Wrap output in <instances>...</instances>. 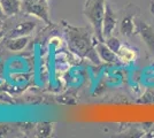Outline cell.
Wrapping results in <instances>:
<instances>
[{
  "label": "cell",
  "instance_id": "obj_1",
  "mask_svg": "<svg viewBox=\"0 0 154 138\" xmlns=\"http://www.w3.org/2000/svg\"><path fill=\"white\" fill-rule=\"evenodd\" d=\"M67 37L68 47L72 53L83 59H89L94 63H100V58L97 53V37L92 36L93 29L88 26H74L67 22H62Z\"/></svg>",
  "mask_w": 154,
  "mask_h": 138
},
{
  "label": "cell",
  "instance_id": "obj_2",
  "mask_svg": "<svg viewBox=\"0 0 154 138\" xmlns=\"http://www.w3.org/2000/svg\"><path fill=\"white\" fill-rule=\"evenodd\" d=\"M106 1L105 0H85L83 7L84 16L90 22L91 28L97 39L105 41L103 33V22L106 11Z\"/></svg>",
  "mask_w": 154,
  "mask_h": 138
},
{
  "label": "cell",
  "instance_id": "obj_3",
  "mask_svg": "<svg viewBox=\"0 0 154 138\" xmlns=\"http://www.w3.org/2000/svg\"><path fill=\"white\" fill-rule=\"evenodd\" d=\"M22 13L36 16L46 24L52 23L47 0H22Z\"/></svg>",
  "mask_w": 154,
  "mask_h": 138
},
{
  "label": "cell",
  "instance_id": "obj_4",
  "mask_svg": "<svg viewBox=\"0 0 154 138\" xmlns=\"http://www.w3.org/2000/svg\"><path fill=\"white\" fill-rule=\"evenodd\" d=\"M136 29L148 51L154 57V28L144 21H138L136 23Z\"/></svg>",
  "mask_w": 154,
  "mask_h": 138
},
{
  "label": "cell",
  "instance_id": "obj_5",
  "mask_svg": "<svg viewBox=\"0 0 154 138\" xmlns=\"http://www.w3.org/2000/svg\"><path fill=\"white\" fill-rule=\"evenodd\" d=\"M117 26V16L116 13L113 11L112 6L109 4H106V11H105V16H103V37H108L113 35L114 30Z\"/></svg>",
  "mask_w": 154,
  "mask_h": 138
},
{
  "label": "cell",
  "instance_id": "obj_6",
  "mask_svg": "<svg viewBox=\"0 0 154 138\" xmlns=\"http://www.w3.org/2000/svg\"><path fill=\"white\" fill-rule=\"evenodd\" d=\"M96 50L97 53L99 55V58L103 62L107 63H117L120 61V58L117 55V53H115L114 51H112L108 46L106 45L105 41H100L97 40L96 43Z\"/></svg>",
  "mask_w": 154,
  "mask_h": 138
},
{
  "label": "cell",
  "instance_id": "obj_7",
  "mask_svg": "<svg viewBox=\"0 0 154 138\" xmlns=\"http://www.w3.org/2000/svg\"><path fill=\"white\" fill-rule=\"evenodd\" d=\"M37 23L33 21H26V22H20L16 26H14L13 29L6 35L7 38H13V37H24L29 36L33 31V29L36 28Z\"/></svg>",
  "mask_w": 154,
  "mask_h": 138
},
{
  "label": "cell",
  "instance_id": "obj_8",
  "mask_svg": "<svg viewBox=\"0 0 154 138\" xmlns=\"http://www.w3.org/2000/svg\"><path fill=\"white\" fill-rule=\"evenodd\" d=\"M5 17H12L22 12V0H0Z\"/></svg>",
  "mask_w": 154,
  "mask_h": 138
},
{
  "label": "cell",
  "instance_id": "obj_9",
  "mask_svg": "<svg viewBox=\"0 0 154 138\" xmlns=\"http://www.w3.org/2000/svg\"><path fill=\"white\" fill-rule=\"evenodd\" d=\"M29 43V36L24 37H13V38H5V46L7 50L12 52H19L26 48V46Z\"/></svg>",
  "mask_w": 154,
  "mask_h": 138
},
{
  "label": "cell",
  "instance_id": "obj_10",
  "mask_svg": "<svg viewBox=\"0 0 154 138\" xmlns=\"http://www.w3.org/2000/svg\"><path fill=\"white\" fill-rule=\"evenodd\" d=\"M136 29L135 20L132 19V16H125L123 17L120 24V31L121 35L124 37H130L134 35V31Z\"/></svg>",
  "mask_w": 154,
  "mask_h": 138
},
{
  "label": "cell",
  "instance_id": "obj_11",
  "mask_svg": "<svg viewBox=\"0 0 154 138\" xmlns=\"http://www.w3.org/2000/svg\"><path fill=\"white\" fill-rule=\"evenodd\" d=\"M119 58L122 62H129V61H135L136 59V52L134 48L129 47L127 45H122V47L120 48V51L117 53Z\"/></svg>",
  "mask_w": 154,
  "mask_h": 138
},
{
  "label": "cell",
  "instance_id": "obj_12",
  "mask_svg": "<svg viewBox=\"0 0 154 138\" xmlns=\"http://www.w3.org/2000/svg\"><path fill=\"white\" fill-rule=\"evenodd\" d=\"M105 43H106V45L108 46L112 51H114L115 53H119L120 48L122 47L121 40L119 39L117 37H115V36H113V35L106 37V38H105Z\"/></svg>",
  "mask_w": 154,
  "mask_h": 138
},
{
  "label": "cell",
  "instance_id": "obj_13",
  "mask_svg": "<svg viewBox=\"0 0 154 138\" xmlns=\"http://www.w3.org/2000/svg\"><path fill=\"white\" fill-rule=\"evenodd\" d=\"M52 130V127L48 123H40L38 125V129H37V132H38L40 136H47Z\"/></svg>",
  "mask_w": 154,
  "mask_h": 138
},
{
  "label": "cell",
  "instance_id": "obj_14",
  "mask_svg": "<svg viewBox=\"0 0 154 138\" xmlns=\"http://www.w3.org/2000/svg\"><path fill=\"white\" fill-rule=\"evenodd\" d=\"M4 17H0V32H2V29H4V26H5V23H4V20H2Z\"/></svg>",
  "mask_w": 154,
  "mask_h": 138
},
{
  "label": "cell",
  "instance_id": "obj_15",
  "mask_svg": "<svg viewBox=\"0 0 154 138\" xmlns=\"http://www.w3.org/2000/svg\"><path fill=\"white\" fill-rule=\"evenodd\" d=\"M4 65H2V62H0V77H2L4 76Z\"/></svg>",
  "mask_w": 154,
  "mask_h": 138
},
{
  "label": "cell",
  "instance_id": "obj_16",
  "mask_svg": "<svg viewBox=\"0 0 154 138\" xmlns=\"http://www.w3.org/2000/svg\"><path fill=\"white\" fill-rule=\"evenodd\" d=\"M0 17H5L4 12H2V8H1V4H0Z\"/></svg>",
  "mask_w": 154,
  "mask_h": 138
},
{
  "label": "cell",
  "instance_id": "obj_17",
  "mask_svg": "<svg viewBox=\"0 0 154 138\" xmlns=\"http://www.w3.org/2000/svg\"><path fill=\"white\" fill-rule=\"evenodd\" d=\"M1 37H2V32H0V39H1Z\"/></svg>",
  "mask_w": 154,
  "mask_h": 138
}]
</instances>
